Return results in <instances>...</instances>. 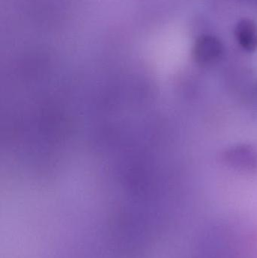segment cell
Wrapping results in <instances>:
<instances>
[{
    "label": "cell",
    "instance_id": "6da1fadb",
    "mask_svg": "<svg viewBox=\"0 0 257 258\" xmlns=\"http://www.w3.org/2000/svg\"><path fill=\"white\" fill-rule=\"evenodd\" d=\"M222 159L228 168L242 174L257 171V150L248 144H236L226 149Z\"/></svg>",
    "mask_w": 257,
    "mask_h": 258
},
{
    "label": "cell",
    "instance_id": "7a4b0ae2",
    "mask_svg": "<svg viewBox=\"0 0 257 258\" xmlns=\"http://www.w3.org/2000/svg\"><path fill=\"white\" fill-rule=\"evenodd\" d=\"M223 54V42L213 35L199 36L195 42L192 51L193 60L201 67L213 66L221 60Z\"/></svg>",
    "mask_w": 257,
    "mask_h": 258
},
{
    "label": "cell",
    "instance_id": "3957f363",
    "mask_svg": "<svg viewBox=\"0 0 257 258\" xmlns=\"http://www.w3.org/2000/svg\"><path fill=\"white\" fill-rule=\"evenodd\" d=\"M235 37L241 48L249 53L257 51V24L250 18H242L235 27Z\"/></svg>",
    "mask_w": 257,
    "mask_h": 258
},
{
    "label": "cell",
    "instance_id": "277c9868",
    "mask_svg": "<svg viewBox=\"0 0 257 258\" xmlns=\"http://www.w3.org/2000/svg\"><path fill=\"white\" fill-rule=\"evenodd\" d=\"M240 1L248 3V4L257 5V0H240Z\"/></svg>",
    "mask_w": 257,
    "mask_h": 258
}]
</instances>
